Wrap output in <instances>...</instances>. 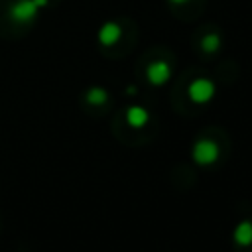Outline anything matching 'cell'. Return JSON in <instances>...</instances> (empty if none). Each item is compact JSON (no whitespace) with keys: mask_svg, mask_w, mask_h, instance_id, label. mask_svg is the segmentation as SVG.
Here are the masks:
<instances>
[{"mask_svg":"<svg viewBox=\"0 0 252 252\" xmlns=\"http://www.w3.org/2000/svg\"><path fill=\"white\" fill-rule=\"evenodd\" d=\"M85 96H87V102H89V104L100 106V104H104V102L108 100V91L102 89V87H91Z\"/></svg>","mask_w":252,"mask_h":252,"instance_id":"obj_8","label":"cell"},{"mask_svg":"<svg viewBox=\"0 0 252 252\" xmlns=\"http://www.w3.org/2000/svg\"><path fill=\"white\" fill-rule=\"evenodd\" d=\"M126 93H128V94H136V87H128Z\"/></svg>","mask_w":252,"mask_h":252,"instance_id":"obj_11","label":"cell"},{"mask_svg":"<svg viewBox=\"0 0 252 252\" xmlns=\"http://www.w3.org/2000/svg\"><path fill=\"white\" fill-rule=\"evenodd\" d=\"M33 2H35V4H37V8H45V6H47V2H49V0H33Z\"/></svg>","mask_w":252,"mask_h":252,"instance_id":"obj_10","label":"cell"},{"mask_svg":"<svg viewBox=\"0 0 252 252\" xmlns=\"http://www.w3.org/2000/svg\"><path fill=\"white\" fill-rule=\"evenodd\" d=\"M232 240L238 246H250L252 244V220H240L232 230Z\"/></svg>","mask_w":252,"mask_h":252,"instance_id":"obj_7","label":"cell"},{"mask_svg":"<svg viewBox=\"0 0 252 252\" xmlns=\"http://www.w3.org/2000/svg\"><path fill=\"white\" fill-rule=\"evenodd\" d=\"M148 120H150V114H148V110L144 106H140V104L128 106V110H126V122L132 128H144L148 124Z\"/></svg>","mask_w":252,"mask_h":252,"instance_id":"obj_6","label":"cell"},{"mask_svg":"<svg viewBox=\"0 0 252 252\" xmlns=\"http://www.w3.org/2000/svg\"><path fill=\"white\" fill-rule=\"evenodd\" d=\"M169 2H173V4H185L187 0H169Z\"/></svg>","mask_w":252,"mask_h":252,"instance_id":"obj_12","label":"cell"},{"mask_svg":"<svg viewBox=\"0 0 252 252\" xmlns=\"http://www.w3.org/2000/svg\"><path fill=\"white\" fill-rule=\"evenodd\" d=\"M146 75H148V81H150L154 87H161V85H165V83L169 81V77H171V67H169V63H165V61H154V63L148 67Z\"/></svg>","mask_w":252,"mask_h":252,"instance_id":"obj_4","label":"cell"},{"mask_svg":"<svg viewBox=\"0 0 252 252\" xmlns=\"http://www.w3.org/2000/svg\"><path fill=\"white\" fill-rule=\"evenodd\" d=\"M39 8L33 0H18L12 8H10V18L16 22H30L37 16Z\"/></svg>","mask_w":252,"mask_h":252,"instance_id":"obj_3","label":"cell"},{"mask_svg":"<svg viewBox=\"0 0 252 252\" xmlns=\"http://www.w3.org/2000/svg\"><path fill=\"white\" fill-rule=\"evenodd\" d=\"M201 47H203V51H207V53L219 51V47H220V35H219V33H207V35L201 39Z\"/></svg>","mask_w":252,"mask_h":252,"instance_id":"obj_9","label":"cell"},{"mask_svg":"<svg viewBox=\"0 0 252 252\" xmlns=\"http://www.w3.org/2000/svg\"><path fill=\"white\" fill-rule=\"evenodd\" d=\"M191 156H193V161L203 165V167L213 165L220 156V148L213 140H199V142H195V146L191 150Z\"/></svg>","mask_w":252,"mask_h":252,"instance_id":"obj_1","label":"cell"},{"mask_svg":"<svg viewBox=\"0 0 252 252\" xmlns=\"http://www.w3.org/2000/svg\"><path fill=\"white\" fill-rule=\"evenodd\" d=\"M120 35H122V30H120V26L116 22H106L98 30V41L102 45H106V47L108 45H114L120 39Z\"/></svg>","mask_w":252,"mask_h":252,"instance_id":"obj_5","label":"cell"},{"mask_svg":"<svg viewBox=\"0 0 252 252\" xmlns=\"http://www.w3.org/2000/svg\"><path fill=\"white\" fill-rule=\"evenodd\" d=\"M215 83L211 81V79H207V77H199V79H195L191 85H189V89H187V94H189V98L193 100V102H197V104H207L213 96H215Z\"/></svg>","mask_w":252,"mask_h":252,"instance_id":"obj_2","label":"cell"}]
</instances>
